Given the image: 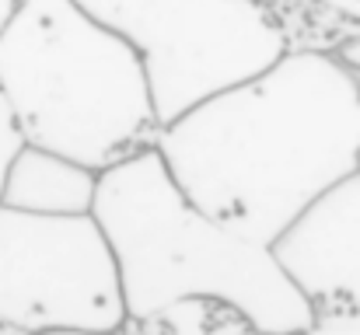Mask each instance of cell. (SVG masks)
I'll use <instances>...</instances> for the list:
<instances>
[{"label": "cell", "mask_w": 360, "mask_h": 335, "mask_svg": "<svg viewBox=\"0 0 360 335\" xmlns=\"http://www.w3.org/2000/svg\"><path fill=\"white\" fill-rule=\"evenodd\" d=\"M154 150L203 217L273 248L360 171V77L333 53L287 49L269 70L158 129Z\"/></svg>", "instance_id": "6da1fadb"}, {"label": "cell", "mask_w": 360, "mask_h": 335, "mask_svg": "<svg viewBox=\"0 0 360 335\" xmlns=\"http://www.w3.org/2000/svg\"><path fill=\"white\" fill-rule=\"evenodd\" d=\"M120 335H255L245 315L224 301L186 297L158 308L147 318H133Z\"/></svg>", "instance_id": "ba28073f"}, {"label": "cell", "mask_w": 360, "mask_h": 335, "mask_svg": "<svg viewBox=\"0 0 360 335\" xmlns=\"http://www.w3.org/2000/svg\"><path fill=\"white\" fill-rule=\"evenodd\" d=\"M11 11H14V0H0V32H4V25L11 21Z\"/></svg>", "instance_id": "7c38bea8"}, {"label": "cell", "mask_w": 360, "mask_h": 335, "mask_svg": "<svg viewBox=\"0 0 360 335\" xmlns=\"http://www.w3.org/2000/svg\"><path fill=\"white\" fill-rule=\"evenodd\" d=\"M136 53L158 129L269 70L287 49L259 0H74Z\"/></svg>", "instance_id": "277c9868"}, {"label": "cell", "mask_w": 360, "mask_h": 335, "mask_svg": "<svg viewBox=\"0 0 360 335\" xmlns=\"http://www.w3.org/2000/svg\"><path fill=\"white\" fill-rule=\"evenodd\" d=\"M297 4L315 7V11H322V14L343 21V25H357L360 28V0H297Z\"/></svg>", "instance_id": "30bf717a"}, {"label": "cell", "mask_w": 360, "mask_h": 335, "mask_svg": "<svg viewBox=\"0 0 360 335\" xmlns=\"http://www.w3.org/2000/svg\"><path fill=\"white\" fill-rule=\"evenodd\" d=\"M0 98L28 147L98 175L158 136L136 53L74 0H14L0 32Z\"/></svg>", "instance_id": "3957f363"}, {"label": "cell", "mask_w": 360, "mask_h": 335, "mask_svg": "<svg viewBox=\"0 0 360 335\" xmlns=\"http://www.w3.org/2000/svg\"><path fill=\"white\" fill-rule=\"evenodd\" d=\"M21 147H25V140H21V133H18V126H14L11 112H7L4 98H0V192H4L7 168H11V161H14V154H18Z\"/></svg>", "instance_id": "9c48e42d"}, {"label": "cell", "mask_w": 360, "mask_h": 335, "mask_svg": "<svg viewBox=\"0 0 360 335\" xmlns=\"http://www.w3.org/2000/svg\"><path fill=\"white\" fill-rule=\"evenodd\" d=\"M95 192L98 171L25 143L7 168L0 206L28 217H88Z\"/></svg>", "instance_id": "52a82bcc"}, {"label": "cell", "mask_w": 360, "mask_h": 335, "mask_svg": "<svg viewBox=\"0 0 360 335\" xmlns=\"http://www.w3.org/2000/svg\"><path fill=\"white\" fill-rule=\"evenodd\" d=\"M91 217L120 269L126 322L186 297L231 304L255 335H294L315 322L273 248L203 217L154 147L98 175Z\"/></svg>", "instance_id": "7a4b0ae2"}, {"label": "cell", "mask_w": 360, "mask_h": 335, "mask_svg": "<svg viewBox=\"0 0 360 335\" xmlns=\"http://www.w3.org/2000/svg\"><path fill=\"white\" fill-rule=\"evenodd\" d=\"M120 269L95 217H28L0 206V329L120 335Z\"/></svg>", "instance_id": "5b68a950"}, {"label": "cell", "mask_w": 360, "mask_h": 335, "mask_svg": "<svg viewBox=\"0 0 360 335\" xmlns=\"http://www.w3.org/2000/svg\"><path fill=\"white\" fill-rule=\"evenodd\" d=\"M294 335H360V322H333V318H315L304 332Z\"/></svg>", "instance_id": "8fae6325"}, {"label": "cell", "mask_w": 360, "mask_h": 335, "mask_svg": "<svg viewBox=\"0 0 360 335\" xmlns=\"http://www.w3.org/2000/svg\"><path fill=\"white\" fill-rule=\"evenodd\" d=\"M0 335H18V332H11V329H0Z\"/></svg>", "instance_id": "4fadbf2b"}, {"label": "cell", "mask_w": 360, "mask_h": 335, "mask_svg": "<svg viewBox=\"0 0 360 335\" xmlns=\"http://www.w3.org/2000/svg\"><path fill=\"white\" fill-rule=\"evenodd\" d=\"M273 255L315 318L360 322V171L315 199Z\"/></svg>", "instance_id": "8992f818"}, {"label": "cell", "mask_w": 360, "mask_h": 335, "mask_svg": "<svg viewBox=\"0 0 360 335\" xmlns=\"http://www.w3.org/2000/svg\"><path fill=\"white\" fill-rule=\"evenodd\" d=\"M259 4H280V0H259Z\"/></svg>", "instance_id": "5bb4252c"}]
</instances>
